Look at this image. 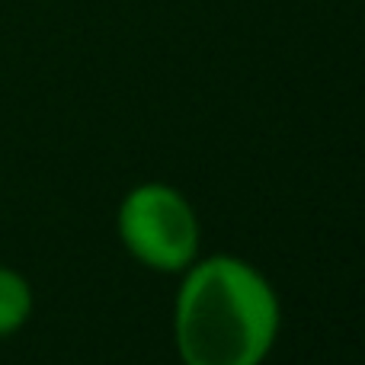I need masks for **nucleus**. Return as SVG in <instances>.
I'll return each instance as SVG.
<instances>
[{
  "label": "nucleus",
  "mask_w": 365,
  "mask_h": 365,
  "mask_svg": "<svg viewBox=\"0 0 365 365\" xmlns=\"http://www.w3.org/2000/svg\"><path fill=\"white\" fill-rule=\"evenodd\" d=\"M173 340L182 365H263L282 327L272 282L234 253L195 259L180 272Z\"/></svg>",
  "instance_id": "nucleus-1"
},
{
  "label": "nucleus",
  "mask_w": 365,
  "mask_h": 365,
  "mask_svg": "<svg viewBox=\"0 0 365 365\" xmlns=\"http://www.w3.org/2000/svg\"><path fill=\"white\" fill-rule=\"evenodd\" d=\"M119 240L141 266L154 272H182L199 259V215L170 182H138L115 212Z\"/></svg>",
  "instance_id": "nucleus-2"
},
{
  "label": "nucleus",
  "mask_w": 365,
  "mask_h": 365,
  "mask_svg": "<svg viewBox=\"0 0 365 365\" xmlns=\"http://www.w3.org/2000/svg\"><path fill=\"white\" fill-rule=\"evenodd\" d=\"M32 308H36V295L29 279L10 266H0V340L19 334L29 324Z\"/></svg>",
  "instance_id": "nucleus-3"
}]
</instances>
